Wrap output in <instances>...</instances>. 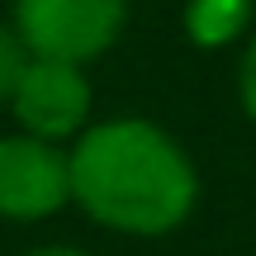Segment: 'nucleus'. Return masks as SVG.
Returning a JSON list of instances; mask_svg holds the SVG:
<instances>
[{
  "mask_svg": "<svg viewBox=\"0 0 256 256\" xmlns=\"http://www.w3.org/2000/svg\"><path fill=\"white\" fill-rule=\"evenodd\" d=\"M66 156L72 204L119 238H171L200 204V171L190 152L142 114L95 119Z\"/></svg>",
  "mask_w": 256,
  "mask_h": 256,
  "instance_id": "nucleus-1",
  "label": "nucleus"
},
{
  "mask_svg": "<svg viewBox=\"0 0 256 256\" xmlns=\"http://www.w3.org/2000/svg\"><path fill=\"white\" fill-rule=\"evenodd\" d=\"M10 24L28 57L90 66L128 28V0H10Z\"/></svg>",
  "mask_w": 256,
  "mask_h": 256,
  "instance_id": "nucleus-2",
  "label": "nucleus"
},
{
  "mask_svg": "<svg viewBox=\"0 0 256 256\" xmlns=\"http://www.w3.org/2000/svg\"><path fill=\"white\" fill-rule=\"evenodd\" d=\"M95 90L86 66L57 62V57H28L24 76H19L14 95H10V114H14L19 133L43 138V142H76L95 119Z\"/></svg>",
  "mask_w": 256,
  "mask_h": 256,
  "instance_id": "nucleus-3",
  "label": "nucleus"
},
{
  "mask_svg": "<svg viewBox=\"0 0 256 256\" xmlns=\"http://www.w3.org/2000/svg\"><path fill=\"white\" fill-rule=\"evenodd\" d=\"M72 204V156L66 147L28 133L0 138V218L43 223Z\"/></svg>",
  "mask_w": 256,
  "mask_h": 256,
  "instance_id": "nucleus-4",
  "label": "nucleus"
},
{
  "mask_svg": "<svg viewBox=\"0 0 256 256\" xmlns=\"http://www.w3.org/2000/svg\"><path fill=\"white\" fill-rule=\"evenodd\" d=\"M256 0H185L180 5V34L200 52H223L232 43H247Z\"/></svg>",
  "mask_w": 256,
  "mask_h": 256,
  "instance_id": "nucleus-5",
  "label": "nucleus"
},
{
  "mask_svg": "<svg viewBox=\"0 0 256 256\" xmlns=\"http://www.w3.org/2000/svg\"><path fill=\"white\" fill-rule=\"evenodd\" d=\"M24 66H28V48L19 43L14 24H0V104H10L19 76H24Z\"/></svg>",
  "mask_w": 256,
  "mask_h": 256,
  "instance_id": "nucleus-6",
  "label": "nucleus"
},
{
  "mask_svg": "<svg viewBox=\"0 0 256 256\" xmlns=\"http://www.w3.org/2000/svg\"><path fill=\"white\" fill-rule=\"evenodd\" d=\"M238 104H242V114L256 124V28L247 34L242 57H238Z\"/></svg>",
  "mask_w": 256,
  "mask_h": 256,
  "instance_id": "nucleus-7",
  "label": "nucleus"
},
{
  "mask_svg": "<svg viewBox=\"0 0 256 256\" xmlns=\"http://www.w3.org/2000/svg\"><path fill=\"white\" fill-rule=\"evenodd\" d=\"M24 256H90V252L66 247V242H52V247H34V252H24Z\"/></svg>",
  "mask_w": 256,
  "mask_h": 256,
  "instance_id": "nucleus-8",
  "label": "nucleus"
}]
</instances>
